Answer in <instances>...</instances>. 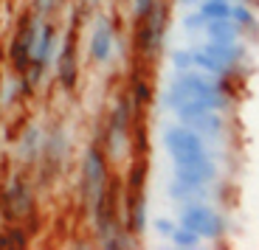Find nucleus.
Returning <instances> with one entry per match:
<instances>
[{"mask_svg": "<svg viewBox=\"0 0 259 250\" xmlns=\"http://www.w3.org/2000/svg\"><path fill=\"white\" fill-rule=\"evenodd\" d=\"M163 146H166V155L172 158L175 166H211V152L206 146V138L200 132H194L186 124H172L163 132Z\"/></svg>", "mask_w": 259, "mask_h": 250, "instance_id": "1", "label": "nucleus"}, {"mask_svg": "<svg viewBox=\"0 0 259 250\" xmlns=\"http://www.w3.org/2000/svg\"><path fill=\"white\" fill-rule=\"evenodd\" d=\"M220 93L223 90L217 84V79H211L208 73L194 71V68L192 71H175V79L163 93V107L175 113L189 98H206V96H220Z\"/></svg>", "mask_w": 259, "mask_h": 250, "instance_id": "2", "label": "nucleus"}, {"mask_svg": "<svg viewBox=\"0 0 259 250\" xmlns=\"http://www.w3.org/2000/svg\"><path fill=\"white\" fill-rule=\"evenodd\" d=\"M178 225H183L186 231L197 233L200 239H217L226 231V222L217 211L206 206V203H183L181 214H178Z\"/></svg>", "mask_w": 259, "mask_h": 250, "instance_id": "3", "label": "nucleus"}, {"mask_svg": "<svg viewBox=\"0 0 259 250\" xmlns=\"http://www.w3.org/2000/svg\"><path fill=\"white\" fill-rule=\"evenodd\" d=\"M104 180H107V169H104V152L99 146H91L84 155L82 163V180H79V188H82V203L88 206H96L99 197L104 194Z\"/></svg>", "mask_w": 259, "mask_h": 250, "instance_id": "4", "label": "nucleus"}, {"mask_svg": "<svg viewBox=\"0 0 259 250\" xmlns=\"http://www.w3.org/2000/svg\"><path fill=\"white\" fill-rule=\"evenodd\" d=\"M57 57V28L46 20H39V31H37V42H34L31 51V62H28V82L39 84L42 82V73L48 71V65Z\"/></svg>", "mask_w": 259, "mask_h": 250, "instance_id": "5", "label": "nucleus"}, {"mask_svg": "<svg viewBox=\"0 0 259 250\" xmlns=\"http://www.w3.org/2000/svg\"><path fill=\"white\" fill-rule=\"evenodd\" d=\"M37 31H39V17H37V14H26V17L20 20L17 31H14L12 48H9V57H12L14 68H17L20 73L28 71L34 42H37Z\"/></svg>", "mask_w": 259, "mask_h": 250, "instance_id": "6", "label": "nucleus"}, {"mask_svg": "<svg viewBox=\"0 0 259 250\" xmlns=\"http://www.w3.org/2000/svg\"><path fill=\"white\" fill-rule=\"evenodd\" d=\"M130 118H133V107H130V98H121L116 104L110 116V124H107V152L116 158L121 155L124 143H127V129H130Z\"/></svg>", "mask_w": 259, "mask_h": 250, "instance_id": "7", "label": "nucleus"}, {"mask_svg": "<svg viewBox=\"0 0 259 250\" xmlns=\"http://www.w3.org/2000/svg\"><path fill=\"white\" fill-rule=\"evenodd\" d=\"M31 206H34V194H31V188H28L20 177H14L12 183H9L6 194H3V211H6V217H14V219L28 217Z\"/></svg>", "mask_w": 259, "mask_h": 250, "instance_id": "8", "label": "nucleus"}, {"mask_svg": "<svg viewBox=\"0 0 259 250\" xmlns=\"http://www.w3.org/2000/svg\"><path fill=\"white\" fill-rule=\"evenodd\" d=\"M113 45H116V28L107 17H99L96 28L91 34V59L93 62H110Z\"/></svg>", "mask_w": 259, "mask_h": 250, "instance_id": "9", "label": "nucleus"}, {"mask_svg": "<svg viewBox=\"0 0 259 250\" xmlns=\"http://www.w3.org/2000/svg\"><path fill=\"white\" fill-rule=\"evenodd\" d=\"M226 107H228V98H226V93H220V96H206V98H189V102H183L175 110V116L181 124H189L197 116H203V113H211V110L223 113Z\"/></svg>", "mask_w": 259, "mask_h": 250, "instance_id": "10", "label": "nucleus"}, {"mask_svg": "<svg viewBox=\"0 0 259 250\" xmlns=\"http://www.w3.org/2000/svg\"><path fill=\"white\" fill-rule=\"evenodd\" d=\"M141 20H144V26L138 31V45H141V51L149 54V51H155L163 37V9L155 3L149 9V14H144Z\"/></svg>", "mask_w": 259, "mask_h": 250, "instance_id": "11", "label": "nucleus"}, {"mask_svg": "<svg viewBox=\"0 0 259 250\" xmlns=\"http://www.w3.org/2000/svg\"><path fill=\"white\" fill-rule=\"evenodd\" d=\"M57 71H59V84L65 90H71L76 84V42H73V37L65 39L62 51L57 57Z\"/></svg>", "mask_w": 259, "mask_h": 250, "instance_id": "12", "label": "nucleus"}, {"mask_svg": "<svg viewBox=\"0 0 259 250\" xmlns=\"http://www.w3.org/2000/svg\"><path fill=\"white\" fill-rule=\"evenodd\" d=\"M200 51L211 54L214 59H220L228 68H240V62L245 59V45H240V42H214V39H208Z\"/></svg>", "mask_w": 259, "mask_h": 250, "instance_id": "13", "label": "nucleus"}, {"mask_svg": "<svg viewBox=\"0 0 259 250\" xmlns=\"http://www.w3.org/2000/svg\"><path fill=\"white\" fill-rule=\"evenodd\" d=\"M203 31H206L208 39H214V42H237L242 28L228 17V20H208Z\"/></svg>", "mask_w": 259, "mask_h": 250, "instance_id": "14", "label": "nucleus"}, {"mask_svg": "<svg viewBox=\"0 0 259 250\" xmlns=\"http://www.w3.org/2000/svg\"><path fill=\"white\" fill-rule=\"evenodd\" d=\"M192 68H197V71H203V73H208V76H214V79H223V76H231V71L234 68H228V65H223L220 59H214L211 54H206V51H192Z\"/></svg>", "mask_w": 259, "mask_h": 250, "instance_id": "15", "label": "nucleus"}, {"mask_svg": "<svg viewBox=\"0 0 259 250\" xmlns=\"http://www.w3.org/2000/svg\"><path fill=\"white\" fill-rule=\"evenodd\" d=\"M186 127H192L194 132H200L203 138H217V135H223V129H226V121H223V116L217 110H211V113H203V116H197L194 121H189Z\"/></svg>", "mask_w": 259, "mask_h": 250, "instance_id": "16", "label": "nucleus"}, {"mask_svg": "<svg viewBox=\"0 0 259 250\" xmlns=\"http://www.w3.org/2000/svg\"><path fill=\"white\" fill-rule=\"evenodd\" d=\"M234 9V0H200L197 12L206 20H228Z\"/></svg>", "mask_w": 259, "mask_h": 250, "instance_id": "17", "label": "nucleus"}, {"mask_svg": "<svg viewBox=\"0 0 259 250\" xmlns=\"http://www.w3.org/2000/svg\"><path fill=\"white\" fill-rule=\"evenodd\" d=\"M169 239H172V244H175V247H183V250L200 247V236H197V233H192V231H186L183 225H178Z\"/></svg>", "mask_w": 259, "mask_h": 250, "instance_id": "18", "label": "nucleus"}, {"mask_svg": "<svg viewBox=\"0 0 259 250\" xmlns=\"http://www.w3.org/2000/svg\"><path fill=\"white\" fill-rule=\"evenodd\" d=\"M231 20H234L240 28H256V14L248 9V3H234Z\"/></svg>", "mask_w": 259, "mask_h": 250, "instance_id": "19", "label": "nucleus"}, {"mask_svg": "<svg viewBox=\"0 0 259 250\" xmlns=\"http://www.w3.org/2000/svg\"><path fill=\"white\" fill-rule=\"evenodd\" d=\"M169 199H175V203H181V206H183V203H192V199L194 197H197V191H194V188L192 186H186V183H181V180H172V183H169Z\"/></svg>", "mask_w": 259, "mask_h": 250, "instance_id": "20", "label": "nucleus"}, {"mask_svg": "<svg viewBox=\"0 0 259 250\" xmlns=\"http://www.w3.org/2000/svg\"><path fill=\"white\" fill-rule=\"evenodd\" d=\"M37 149H39V132L37 129H28V135L23 138V146H20V152H23V158H37Z\"/></svg>", "mask_w": 259, "mask_h": 250, "instance_id": "21", "label": "nucleus"}, {"mask_svg": "<svg viewBox=\"0 0 259 250\" xmlns=\"http://www.w3.org/2000/svg\"><path fill=\"white\" fill-rule=\"evenodd\" d=\"M169 62L175 71H192V51H172Z\"/></svg>", "mask_w": 259, "mask_h": 250, "instance_id": "22", "label": "nucleus"}, {"mask_svg": "<svg viewBox=\"0 0 259 250\" xmlns=\"http://www.w3.org/2000/svg\"><path fill=\"white\" fill-rule=\"evenodd\" d=\"M206 23H208V20L203 17L200 12H189L186 17H183V28H186V31H203Z\"/></svg>", "mask_w": 259, "mask_h": 250, "instance_id": "23", "label": "nucleus"}, {"mask_svg": "<svg viewBox=\"0 0 259 250\" xmlns=\"http://www.w3.org/2000/svg\"><path fill=\"white\" fill-rule=\"evenodd\" d=\"M152 228H155V231L161 233V236H172V231H175L178 225L172 222V219H166V217H158L155 222H152Z\"/></svg>", "mask_w": 259, "mask_h": 250, "instance_id": "24", "label": "nucleus"}, {"mask_svg": "<svg viewBox=\"0 0 259 250\" xmlns=\"http://www.w3.org/2000/svg\"><path fill=\"white\" fill-rule=\"evenodd\" d=\"M133 3H136V14H138V17H144V14H149V9L155 6L158 0H133Z\"/></svg>", "mask_w": 259, "mask_h": 250, "instance_id": "25", "label": "nucleus"}, {"mask_svg": "<svg viewBox=\"0 0 259 250\" xmlns=\"http://www.w3.org/2000/svg\"><path fill=\"white\" fill-rule=\"evenodd\" d=\"M133 225H136V231L144 228V203H136V211H133Z\"/></svg>", "mask_w": 259, "mask_h": 250, "instance_id": "26", "label": "nucleus"}, {"mask_svg": "<svg viewBox=\"0 0 259 250\" xmlns=\"http://www.w3.org/2000/svg\"><path fill=\"white\" fill-rule=\"evenodd\" d=\"M54 0H34V9H37V14H46L48 9H51Z\"/></svg>", "mask_w": 259, "mask_h": 250, "instance_id": "27", "label": "nucleus"}, {"mask_svg": "<svg viewBox=\"0 0 259 250\" xmlns=\"http://www.w3.org/2000/svg\"><path fill=\"white\" fill-rule=\"evenodd\" d=\"M181 6H200V0H178Z\"/></svg>", "mask_w": 259, "mask_h": 250, "instance_id": "28", "label": "nucleus"}]
</instances>
